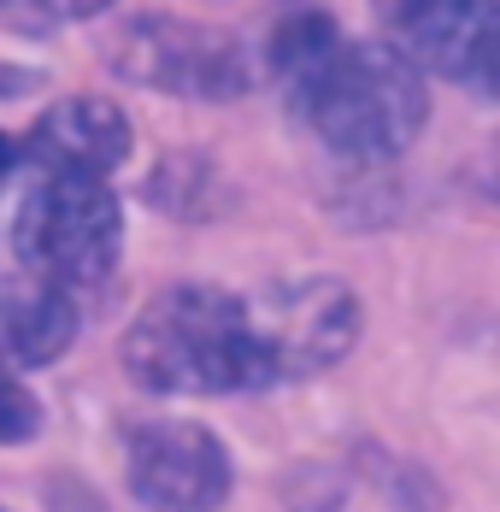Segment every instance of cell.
Instances as JSON below:
<instances>
[{
  "instance_id": "1",
  "label": "cell",
  "mask_w": 500,
  "mask_h": 512,
  "mask_svg": "<svg viewBox=\"0 0 500 512\" xmlns=\"http://www.w3.org/2000/svg\"><path fill=\"white\" fill-rule=\"evenodd\" d=\"M300 124L342 159H395L430 118V83L395 42H336L283 89Z\"/></svg>"
},
{
  "instance_id": "2",
  "label": "cell",
  "mask_w": 500,
  "mask_h": 512,
  "mask_svg": "<svg viewBox=\"0 0 500 512\" xmlns=\"http://www.w3.org/2000/svg\"><path fill=\"white\" fill-rule=\"evenodd\" d=\"M124 371L148 395H248L265 389L242 295L212 283L159 289L124 336Z\"/></svg>"
},
{
  "instance_id": "3",
  "label": "cell",
  "mask_w": 500,
  "mask_h": 512,
  "mask_svg": "<svg viewBox=\"0 0 500 512\" xmlns=\"http://www.w3.org/2000/svg\"><path fill=\"white\" fill-rule=\"evenodd\" d=\"M12 254L24 277L83 295L106 283L124 254V206L106 183L42 177L12 212Z\"/></svg>"
},
{
  "instance_id": "4",
  "label": "cell",
  "mask_w": 500,
  "mask_h": 512,
  "mask_svg": "<svg viewBox=\"0 0 500 512\" xmlns=\"http://www.w3.org/2000/svg\"><path fill=\"white\" fill-rule=\"evenodd\" d=\"M242 324H248L259 377L271 389V383L324 377L330 365H342L365 330V307L342 277L312 271V277H283V283H265L259 295H242Z\"/></svg>"
},
{
  "instance_id": "5",
  "label": "cell",
  "mask_w": 500,
  "mask_h": 512,
  "mask_svg": "<svg viewBox=\"0 0 500 512\" xmlns=\"http://www.w3.org/2000/svg\"><path fill=\"white\" fill-rule=\"evenodd\" d=\"M106 59L124 83H142L153 95L177 101H236L253 89L248 42L218 30V24H189L165 12H136L112 30Z\"/></svg>"
},
{
  "instance_id": "6",
  "label": "cell",
  "mask_w": 500,
  "mask_h": 512,
  "mask_svg": "<svg viewBox=\"0 0 500 512\" xmlns=\"http://www.w3.org/2000/svg\"><path fill=\"white\" fill-rule=\"evenodd\" d=\"M124 477L148 512H218L236 489V465L200 418H136L124 436Z\"/></svg>"
},
{
  "instance_id": "7",
  "label": "cell",
  "mask_w": 500,
  "mask_h": 512,
  "mask_svg": "<svg viewBox=\"0 0 500 512\" xmlns=\"http://www.w3.org/2000/svg\"><path fill=\"white\" fill-rule=\"evenodd\" d=\"M400 53L418 71L489 89L495 71V0H383Z\"/></svg>"
},
{
  "instance_id": "8",
  "label": "cell",
  "mask_w": 500,
  "mask_h": 512,
  "mask_svg": "<svg viewBox=\"0 0 500 512\" xmlns=\"http://www.w3.org/2000/svg\"><path fill=\"white\" fill-rule=\"evenodd\" d=\"M24 159L42 171V177H83V183H106L130 148H136V130L124 118V106L106 101V95H65L53 101L30 142H18Z\"/></svg>"
},
{
  "instance_id": "9",
  "label": "cell",
  "mask_w": 500,
  "mask_h": 512,
  "mask_svg": "<svg viewBox=\"0 0 500 512\" xmlns=\"http://www.w3.org/2000/svg\"><path fill=\"white\" fill-rule=\"evenodd\" d=\"M83 330L77 295L36 283L24 271L0 277V365L6 371H42L65 354Z\"/></svg>"
},
{
  "instance_id": "10",
  "label": "cell",
  "mask_w": 500,
  "mask_h": 512,
  "mask_svg": "<svg viewBox=\"0 0 500 512\" xmlns=\"http://www.w3.org/2000/svg\"><path fill=\"white\" fill-rule=\"evenodd\" d=\"M336 42H342V36H336V18H330L324 6H312V0H283V6L265 18V36L248 48L253 77H271V83L289 89L300 71H312Z\"/></svg>"
},
{
  "instance_id": "11",
  "label": "cell",
  "mask_w": 500,
  "mask_h": 512,
  "mask_svg": "<svg viewBox=\"0 0 500 512\" xmlns=\"http://www.w3.org/2000/svg\"><path fill=\"white\" fill-rule=\"evenodd\" d=\"M36 436H42V401L30 395L18 371L0 365V448H24Z\"/></svg>"
},
{
  "instance_id": "12",
  "label": "cell",
  "mask_w": 500,
  "mask_h": 512,
  "mask_svg": "<svg viewBox=\"0 0 500 512\" xmlns=\"http://www.w3.org/2000/svg\"><path fill=\"white\" fill-rule=\"evenodd\" d=\"M24 30H59V24H83V18H100L112 0H0Z\"/></svg>"
},
{
  "instance_id": "13",
  "label": "cell",
  "mask_w": 500,
  "mask_h": 512,
  "mask_svg": "<svg viewBox=\"0 0 500 512\" xmlns=\"http://www.w3.org/2000/svg\"><path fill=\"white\" fill-rule=\"evenodd\" d=\"M36 83H42L36 71H12V77L0 71V95H24V89H36Z\"/></svg>"
},
{
  "instance_id": "14",
  "label": "cell",
  "mask_w": 500,
  "mask_h": 512,
  "mask_svg": "<svg viewBox=\"0 0 500 512\" xmlns=\"http://www.w3.org/2000/svg\"><path fill=\"white\" fill-rule=\"evenodd\" d=\"M18 159H24V148H18V136H6V130H0V177H6V171H12Z\"/></svg>"
},
{
  "instance_id": "15",
  "label": "cell",
  "mask_w": 500,
  "mask_h": 512,
  "mask_svg": "<svg viewBox=\"0 0 500 512\" xmlns=\"http://www.w3.org/2000/svg\"><path fill=\"white\" fill-rule=\"evenodd\" d=\"M0 512H12V507H0Z\"/></svg>"
}]
</instances>
